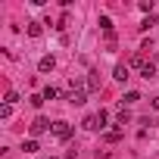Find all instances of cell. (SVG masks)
<instances>
[{
    "instance_id": "cell-1",
    "label": "cell",
    "mask_w": 159,
    "mask_h": 159,
    "mask_svg": "<svg viewBox=\"0 0 159 159\" xmlns=\"http://www.w3.org/2000/svg\"><path fill=\"white\" fill-rule=\"evenodd\" d=\"M131 69H137V72L147 78V81H150V78H156V62H147L140 53H134V56H131Z\"/></svg>"
},
{
    "instance_id": "cell-2",
    "label": "cell",
    "mask_w": 159,
    "mask_h": 159,
    "mask_svg": "<svg viewBox=\"0 0 159 159\" xmlns=\"http://www.w3.org/2000/svg\"><path fill=\"white\" fill-rule=\"evenodd\" d=\"M50 131H53L56 140H69V137H72V125H69V122H53Z\"/></svg>"
},
{
    "instance_id": "cell-3",
    "label": "cell",
    "mask_w": 159,
    "mask_h": 159,
    "mask_svg": "<svg viewBox=\"0 0 159 159\" xmlns=\"http://www.w3.org/2000/svg\"><path fill=\"white\" fill-rule=\"evenodd\" d=\"M66 100H69L72 106H81V103L88 100V88H72V91L66 94Z\"/></svg>"
},
{
    "instance_id": "cell-4",
    "label": "cell",
    "mask_w": 159,
    "mask_h": 159,
    "mask_svg": "<svg viewBox=\"0 0 159 159\" xmlns=\"http://www.w3.org/2000/svg\"><path fill=\"white\" fill-rule=\"evenodd\" d=\"M47 128H53V125H50V122H47L44 116H38V119L31 122V137H38V134H44Z\"/></svg>"
},
{
    "instance_id": "cell-5",
    "label": "cell",
    "mask_w": 159,
    "mask_h": 159,
    "mask_svg": "<svg viewBox=\"0 0 159 159\" xmlns=\"http://www.w3.org/2000/svg\"><path fill=\"white\" fill-rule=\"evenodd\" d=\"M112 78H116V81H128V78H131V66L119 62V66H116V72H112Z\"/></svg>"
},
{
    "instance_id": "cell-6",
    "label": "cell",
    "mask_w": 159,
    "mask_h": 159,
    "mask_svg": "<svg viewBox=\"0 0 159 159\" xmlns=\"http://www.w3.org/2000/svg\"><path fill=\"white\" fill-rule=\"evenodd\" d=\"M53 69H56V59H53V56H50V53H47V56H41V59H38V72H53Z\"/></svg>"
},
{
    "instance_id": "cell-7",
    "label": "cell",
    "mask_w": 159,
    "mask_h": 159,
    "mask_svg": "<svg viewBox=\"0 0 159 159\" xmlns=\"http://www.w3.org/2000/svg\"><path fill=\"white\" fill-rule=\"evenodd\" d=\"M84 88H88V91H100V75H97V72L88 75V84H84Z\"/></svg>"
},
{
    "instance_id": "cell-8",
    "label": "cell",
    "mask_w": 159,
    "mask_h": 159,
    "mask_svg": "<svg viewBox=\"0 0 159 159\" xmlns=\"http://www.w3.org/2000/svg\"><path fill=\"white\" fill-rule=\"evenodd\" d=\"M100 28H103L106 38H109V34H112V19H109V16H100Z\"/></svg>"
},
{
    "instance_id": "cell-9",
    "label": "cell",
    "mask_w": 159,
    "mask_h": 159,
    "mask_svg": "<svg viewBox=\"0 0 159 159\" xmlns=\"http://www.w3.org/2000/svg\"><path fill=\"white\" fill-rule=\"evenodd\" d=\"M156 22H159V19H156V16H147V19H143V22H140V25H137V28H140V31H150V28H153V25H156Z\"/></svg>"
},
{
    "instance_id": "cell-10",
    "label": "cell",
    "mask_w": 159,
    "mask_h": 159,
    "mask_svg": "<svg viewBox=\"0 0 159 159\" xmlns=\"http://www.w3.org/2000/svg\"><path fill=\"white\" fill-rule=\"evenodd\" d=\"M137 100H140V94H137V91H128V94L122 97V106H125V103L131 106V103H137Z\"/></svg>"
},
{
    "instance_id": "cell-11",
    "label": "cell",
    "mask_w": 159,
    "mask_h": 159,
    "mask_svg": "<svg viewBox=\"0 0 159 159\" xmlns=\"http://www.w3.org/2000/svg\"><path fill=\"white\" fill-rule=\"evenodd\" d=\"M94 119H97V131H103V128H106V119H109V116H106V112L100 109V112H94Z\"/></svg>"
},
{
    "instance_id": "cell-12",
    "label": "cell",
    "mask_w": 159,
    "mask_h": 159,
    "mask_svg": "<svg viewBox=\"0 0 159 159\" xmlns=\"http://www.w3.org/2000/svg\"><path fill=\"white\" fill-rule=\"evenodd\" d=\"M103 137H106V140H109V143H116V140H119V137H122V128H109V131H106V134H103Z\"/></svg>"
},
{
    "instance_id": "cell-13",
    "label": "cell",
    "mask_w": 159,
    "mask_h": 159,
    "mask_svg": "<svg viewBox=\"0 0 159 159\" xmlns=\"http://www.w3.org/2000/svg\"><path fill=\"white\" fill-rule=\"evenodd\" d=\"M22 150H25V153H38V140H34V137H28V140L22 143Z\"/></svg>"
},
{
    "instance_id": "cell-14",
    "label": "cell",
    "mask_w": 159,
    "mask_h": 159,
    "mask_svg": "<svg viewBox=\"0 0 159 159\" xmlns=\"http://www.w3.org/2000/svg\"><path fill=\"white\" fill-rule=\"evenodd\" d=\"M28 34L31 38H41V22H28Z\"/></svg>"
},
{
    "instance_id": "cell-15",
    "label": "cell",
    "mask_w": 159,
    "mask_h": 159,
    "mask_svg": "<svg viewBox=\"0 0 159 159\" xmlns=\"http://www.w3.org/2000/svg\"><path fill=\"white\" fill-rule=\"evenodd\" d=\"M3 103H7V106H13V103H19V94H16V91H7V97H3Z\"/></svg>"
},
{
    "instance_id": "cell-16",
    "label": "cell",
    "mask_w": 159,
    "mask_h": 159,
    "mask_svg": "<svg viewBox=\"0 0 159 159\" xmlns=\"http://www.w3.org/2000/svg\"><path fill=\"white\" fill-rule=\"evenodd\" d=\"M128 122H131V112L122 106V109H119V125H128Z\"/></svg>"
},
{
    "instance_id": "cell-17",
    "label": "cell",
    "mask_w": 159,
    "mask_h": 159,
    "mask_svg": "<svg viewBox=\"0 0 159 159\" xmlns=\"http://www.w3.org/2000/svg\"><path fill=\"white\" fill-rule=\"evenodd\" d=\"M81 128H88V131H97V119H94V116H88V119L81 122Z\"/></svg>"
},
{
    "instance_id": "cell-18",
    "label": "cell",
    "mask_w": 159,
    "mask_h": 159,
    "mask_svg": "<svg viewBox=\"0 0 159 159\" xmlns=\"http://www.w3.org/2000/svg\"><path fill=\"white\" fill-rule=\"evenodd\" d=\"M137 7H140V10L147 13V16H153V0H140V3H137Z\"/></svg>"
},
{
    "instance_id": "cell-19",
    "label": "cell",
    "mask_w": 159,
    "mask_h": 159,
    "mask_svg": "<svg viewBox=\"0 0 159 159\" xmlns=\"http://www.w3.org/2000/svg\"><path fill=\"white\" fill-rule=\"evenodd\" d=\"M56 94H59L56 88H44V94H41V97H44V100H56Z\"/></svg>"
},
{
    "instance_id": "cell-20",
    "label": "cell",
    "mask_w": 159,
    "mask_h": 159,
    "mask_svg": "<svg viewBox=\"0 0 159 159\" xmlns=\"http://www.w3.org/2000/svg\"><path fill=\"white\" fill-rule=\"evenodd\" d=\"M10 116H13V106L3 103V106H0V119H10Z\"/></svg>"
},
{
    "instance_id": "cell-21",
    "label": "cell",
    "mask_w": 159,
    "mask_h": 159,
    "mask_svg": "<svg viewBox=\"0 0 159 159\" xmlns=\"http://www.w3.org/2000/svg\"><path fill=\"white\" fill-rule=\"evenodd\" d=\"M153 109H159V97H153Z\"/></svg>"
},
{
    "instance_id": "cell-22",
    "label": "cell",
    "mask_w": 159,
    "mask_h": 159,
    "mask_svg": "<svg viewBox=\"0 0 159 159\" xmlns=\"http://www.w3.org/2000/svg\"><path fill=\"white\" fill-rule=\"evenodd\" d=\"M47 159H53V156H47Z\"/></svg>"
}]
</instances>
